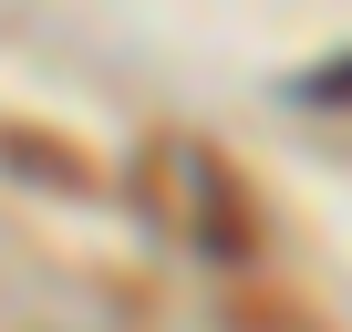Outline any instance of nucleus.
Masks as SVG:
<instances>
[{"instance_id": "obj_1", "label": "nucleus", "mask_w": 352, "mask_h": 332, "mask_svg": "<svg viewBox=\"0 0 352 332\" xmlns=\"http://www.w3.org/2000/svg\"><path fill=\"white\" fill-rule=\"evenodd\" d=\"M145 187H155L166 229L187 239L197 260H259V198L239 187V166H228L208 135H197V145H155Z\"/></svg>"}, {"instance_id": "obj_2", "label": "nucleus", "mask_w": 352, "mask_h": 332, "mask_svg": "<svg viewBox=\"0 0 352 332\" xmlns=\"http://www.w3.org/2000/svg\"><path fill=\"white\" fill-rule=\"evenodd\" d=\"M0 166H11V177L63 187V198H94V187H104V166H83L73 135H52V125H11V114H0Z\"/></svg>"}, {"instance_id": "obj_3", "label": "nucleus", "mask_w": 352, "mask_h": 332, "mask_svg": "<svg viewBox=\"0 0 352 332\" xmlns=\"http://www.w3.org/2000/svg\"><path fill=\"white\" fill-rule=\"evenodd\" d=\"M352 94V63H331V73H311V104H342Z\"/></svg>"}]
</instances>
